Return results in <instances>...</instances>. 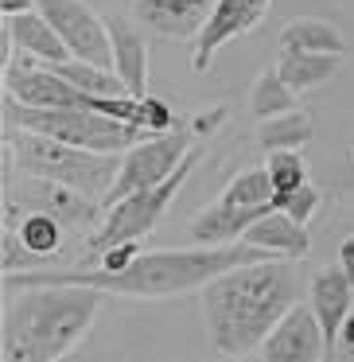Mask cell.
Wrapping results in <instances>:
<instances>
[{"mask_svg":"<svg viewBox=\"0 0 354 362\" xmlns=\"http://www.w3.org/2000/svg\"><path fill=\"white\" fill-rule=\"evenodd\" d=\"M312 141V113L296 110L281 113V117L257 121V144L265 152H300Z\"/></svg>","mask_w":354,"mask_h":362,"instance_id":"obj_22","label":"cell"},{"mask_svg":"<svg viewBox=\"0 0 354 362\" xmlns=\"http://www.w3.org/2000/svg\"><path fill=\"white\" fill-rule=\"evenodd\" d=\"M269 180L276 191H296L307 183V164L300 152H269Z\"/></svg>","mask_w":354,"mask_h":362,"instance_id":"obj_25","label":"cell"},{"mask_svg":"<svg viewBox=\"0 0 354 362\" xmlns=\"http://www.w3.org/2000/svg\"><path fill=\"white\" fill-rule=\"evenodd\" d=\"M226 362H245V358H226Z\"/></svg>","mask_w":354,"mask_h":362,"instance_id":"obj_31","label":"cell"},{"mask_svg":"<svg viewBox=\"0 0 354 362\" xmlns=\"http://www.w3.org/2000/svg\"><path fill=\"white\" fill-rule=\"evenodd\" d=\"M226 203H245V206H261V203H273L276 199V187L269 180V168H249V172L234 175L222 191Z\"/></svg>","mask_w":354,"mask_h":362,"instance_id":"obj_24","label":"cell"},{"mask_svg":"<svg viewBox=\"0 0 354 362\" xmlns=\"http://www.w3.org/2000/svg\"><path fill=\"white\" fill-rule=\"evenodd\" d=\"M4 121L16 129H32L40 136H51V141H66L90 152H113V156L144 141V129L110 117L102 110H40V105H20L8 94H4Z\"/></svg>","mask_w":354,"mask_h":362,"instance_id":"obj_5","label":"cell"},{"mask_svg":"<svg viewBox=\"0 0 354 362\" xmlns=\"http://www.w3.org/2000/svg\"><path fill=\"white\" fill-rule=\"evenodd\" d=\"M273 257L269 250L249 242L234 245H187V250H152L136 253L125 269H98V265H35L20 273H4V292L20 288H51V284H82L98 288L105 296H129V300H167L195 292L211 284L214 276L230 273L237 265Z\"/></svg>","mask_w":354,"mask_h":362,"instance_id":"obj_1","label":"cell"},{"mask_svg":"<svg viewBox=\"0 0 354 362\" xmlns=\"http://www.w3.org/2000/svg\"><path fill=\"white\" fill-rule=\"evenodd\" d=\"M276 203H261V206H245V203H226L218 195V203L203 206L195 218L187 222V238L191 245H234L245 238V230L257 218H265Z\"/></svg>","mask_w":354,"mask_h":362,"instance_id":"obj_14","label":"cell"},{"mask_svg":"<svg viewBox=\"0 0 354 362\" xmlns=\"http://www.w3.org/2000/svg\"><path fill=\"white\" fill-rule=\"evenodd\" d=\"M222 121H226V110H222V105H214L211 113H199V117L191 121V129H195V136H211Z\"/></svg>","mask_w":354,"mask_h":362,"instance_id":"obj_28","label":"cell"},{"mask_svg":"<svg viewBox=\"0 0 354 362\" xmlns=\"http://www.w3.org/2000/svg\"><path fill=\"white\" fill-rule=\"evenodd\" d=\"M214 0H133V16L167 40H191L206 28Z\"/></svg>","mask_w":354,"mask_h":362,"instance_id":"obj_15","label":"cell"},{"mask_svg":"<svg viewBox=\"0 0 354 362\" xmlns=\"http://www.w3.org/2000/svg\"><path fill=\"white\" fill-rule=\"evenodd\" d=\"M199 292L211 346L222 358H242L265 343L281 315L300 300V281L292 257H265L214 276Z\"/></svg>","mask_w":354,"mask_h":362,"instance_id":"obj_2","label":"cell"},{"mask_svg":"<svg viewBox=\"0 0 354 362\" xmlns=\"http://www.w3.org/2000/svg\"><path fill=\"white\" fill-rule=\"evenodd\" d=\"M4 226L16 234V242L24 245V253L35 261V265H51L47 257H55L63 250V238H66V226L47 211H24V218L16 222H4Z\"/></svg>","mask_w":354,"mask_h":362,"instance_id":"obj_20","label":"cell"},{"mask_svg":"<svg viewBox=\"0 0 354 362\" xmlns=\"http://www.w3.org/2000/svg\"><path fill=\"white\" fill-rule=\"evenodd\" d=\"M105 292L82 284L20 288L4 304V362H59L86 339Z\"/></svg>","mask_w":354,"mask_h":362,"instance_id":"obj_3","label":"cell"},{"mask_svg":"<svg viewBox=\"0 0 354 362\" xmlns=\"http://www.w3.org/2000/svg\"><path fill=\"white\" fill-rule=\"evenodd\" d=\"M40 12L51 20L74 59L113 71V40L105 16H98L86 0H40Z\"/></svg>","mask_w":354,"mask_h":362,"instance_id":"obj_9","label":"cell"},{"mask_svg":"<svg viewBox=\"0 0 354 362\" xmlns=\"http://www.w3.org/2000/svg\"><path fill=\"white\" fill-rule=\"evenodd\" d=\"M4 144L16 152L20 172L66 183V187L82 191V195L98 199V203H105V195L113 191L117 172H121V160L113 152H90V148H78V144L40 136L32 129L8 125L4 129Z\"/></svg>","mask_w":354,"mask_h":362,"instance_id":"obj_4","label":"cell"},{"mask_svg":"<svg viewBox=\"0 0 354 362\" xmlns=\"http://www.w3.org/2000/svg\"><path fill=\"white\" fill-rule=\"evenodd\" d=\"M199 164V144L191 148V156L179 164V172L172 180L156 183V187H144V191H133V195L117 199L113 206H105L102 222L90 230L86 245H82V257L66 261V265H94L98 253H105L110 245H121V242H144V238L156 230V222L164 218V211L172 206V199L183 191V183L191 180Z\"/></svg>","mask_w":354,"mask_h":362,"instance_id":"obj_6","label":"cell"},{"mask_svg":"<svg viewBox=\"0 0 354 362\" xmlns=\"http://www.w3.org/2000/svg\"><path fill=\"white\" fill-rule=\"evenodd\" d=\"M40 0H0V12L4 16H20V12H35Z\"/></svg>","mask_w":354,"mask_h":362,"instance_id":"obj_30","label":"cell"},{"mask_svg":"<svg viewBox=\"0 0 354 362\" xmlns=\"http://www.w3.org/2000/svg\"><path fill=\"white\" fill-rule=\"evenodd\" d=\"M273 203L281 206L284 214H292L296 222H304V226H307V222H312V214L319 211L323 199H319V191H315L312 183H304V187H296V191H276Z\"/></svg>","mask_w":354,"mask_h":362,"instance_id":"obj_26","label":"cell"},{"mask_svg":"<svg viewBox=\"0 0 354 362\" xmlns=\"http://www.w3.org/2000/svg\"><path fill=\"white\" fill-rule=\"evenodd\" d=\"M136 253H141V242H121V245H110L105 253H98L94 265L98 269H125Z\"/></svg>","mask_w":354,"mask_h":362,"instance_id":"obj_27","label":"cell"},{"mask_svg":"<svg viewBox=\"0 0 354 362\" xmlns=\"http://www.w3.org/2000/svg\"><path fill=\"white\" fill-rule=\"evenodd\" d=\"M195 129L191 125H175L167 129V133H152L148 141H136L133 148L121 156V172H117V183H113V191L105 195L102 211L105 206H113L117 199L133 195V191H144V187H156V183L172 180L175 172H179V164L191 156V148H195Z\"/></svg>","mask_w":354,"mask_h":362,"instance_id":"obj_7","label":"cell"},{"mask_svg":"<svg viewBox=\"0 0 354 362\" xmlns=\"http://www.w3.org/2000/svg\"><path fill=\"white\" fill-rule=\"evenodd\" d=\"M4 94L20 105H40V110H98V98L74 86L71 78L47 63H12L4 66Z\"/></svg>","mask_w":354,"mask_h":362,"instance_id":"obj_10","label":"cell"},{"mask_svg":"<svg viewBox=\"0 0 354 362\" xmlns=\"http://www.w3.org/2000/svg\"><path fill=\"white\" fill-rule=\"evenodd\" d=\"M257 351L261 362H327V335H323L312 304L296 300Z\"/></svg>","mask_w":354,"mask_h":362,"instance_id":"obj_11","label":"cell"},{"mask_svg":"<svg viewBox=\"0 0 354 362\" xmlns=\"http://www.w3.org/2000/svg\"><path fill=\"white\" fill-rule=\"evenodd\" d=\"M338 63L343 55H323V51H296V47H281L276 55V71L288 82L296 94H307V90L323 86L338 74Z\"/></svg>","mask_w":354,"mask_h":362,"instance_id":"obj_19","label":"cell"},{"mask_svg":"<svg viewBox=\"0 0 354 362\" xmlns=\"http://www.w3.org/2000/svg\"><path fill=\"white\" fill-rule=\"evenodd\" d=\"M269 4L273 0H214V12L206 20V28L195 35V51H191V71L195 74H206L222 47L230 40H242L249 35L253 28L265 20Z\"/></svg>","mask_w":354,"mask_h":362,"instance_id":"obj_12","label":"cell"},{"mask_svg":"<svg viewBox=\"0 0 354 362\" xmlns=\"http://www.w3.org/2000/svg\"><path fill=\"white\" fill-rule=\"evenodd\" d=\"M281 47H296V51H323V55H346V35L327 20H288L281 28Z\"/></svg>","mask_w":354,"mask_h":362,"instance_id":"obj_21","label":"cell"},{"mask_svg":"<svg viewBox=\"0 0 354 362\" xmlns=\"http://www.w3.org/2000/svg\"><path fill=\"white\" fill-rule=\"evenodd\" d=\"M47 211L63 222L66 230H94L98 226V211L102 203L82 191L66 187V183L43 180V175H28L20 172V187L4 183V211Z\"/></svg>","mask_w":354,"mask_h":362,"instance_id":"obj_8","label":"cell"},{"mask_svg":"<svg viewBox=\"0 0 354 362\" xmlns=\"http://www.w3.org/2000/svg\"><path fill=\"white\" fill-rule=\"evenodd\" d=\"M242 242L249 245H261V250H269L273 257H304L307 250H312V234H307L304 222H296L292 214H284L281 206H273V211L265 214V218H257L249 230H245Z\"/></svg>","mask_w":354,"mask_h":362,"instance_id":"obj_17","label":"cell"},{"mask_svg":"<svg viewBox=\"0 0 354 362\" xmlns=\"http://www.w3.org/2000/svg\"><path fill=\"white\" fill-rule=\"evenodd\" d=\"M59 362H71V354H66V358H59Z\"/></svg>","mask_w":354,"mask_h":362,"instance_id":"obj_32","label":"cell"},{"mask_svg":"<svg viewBox=\"0 0 354 362\" xmlns=\"http://www.w3.org/2000/svg\"><path fill=\"white\" fill-rule=\"evenodd\" d=\"M249 110L257 121H269V117H281V113L296 110V90L281 78V71H261L249 86Z\"/></svg>","mask_w":354,"mask_h":362,"instance_id":"obj_23","label":"cell"},{"mask_svg":"<svg viewBox=\"0 0 354 362\" xmlns=\"http://www.w3.org/2000/svg\"><path fill=\"white\" fill-rule=\"evenodd\" d=\"M335 351L343 354V362H354V312L346 315L343 331H338V346H335Z\"/></svg>","mask_w":354,"mask_h":362,"instance_id":"obj_29","label":"cell"},{"mask_svg":"<svg viewBox=\"0 0 354 362\" xmlns=\"http://www.w3.org/2000/svg\"><path fill=\"white\" fill-rule=\"evenodd\" d=\"M113 40V71L121 74V82L129 86L133 98L148 94V43H144V24L136 16H105Z\"/></svg>","mask_w":354,"mask_h":362,"instance_id":"obj_16","label":"cell"},{"mask_svg":"<svg viewBox=\"0 0 354 362\" xmlns=\"http://www.w3.org/2000/svg\"><path fill=\"white\" fill-rule=\"evenodd\" d=\"M307 304H312L315 320H319L323 335H327V362L331 351L338 346V331H343L346 315L354 312V281L343 265H323L307 284Z\"/></svg>","mask_w":354,"mask_h":362,"instance_id":"obj_13","label":"cell"},{"mask_svg":"<svg viewBox=\"0 0 354 362\" xmlns=\"http://www.w3.org/2000/svg\"><path fill=\"white\" fill-rule=\"evenodd\" d=\"M4 24L12 28V40H16V47L24 51V55H32L35 63H66L71 55V47L63 43V35L51 28V20L43 16L40 8L35 12H20V16H4Z\"/></svg>","mask_w":354,"mask_h":362,"instance_id":"obj_18","label":"cell"}]
</instances>
